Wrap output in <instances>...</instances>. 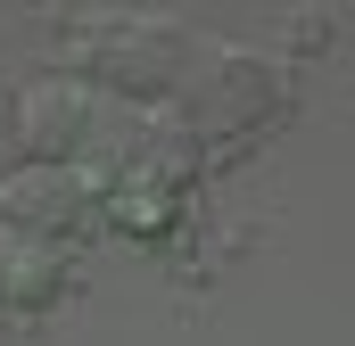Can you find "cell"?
I'll return each mask as SVG.
<instances>
[{"label":"cell","instance_id":"6da1fadb","mask_svg":"<svg viewBox=\"0 0 355 346\" xmlns=\"http://www.w3.org/2000/svg\"><path fill=\"white\" fill-rule=\"evenodd\" d=\"M174 107L190 116V132H198L207 149H240L248 132H265L272 116H281V75H272L257 50L215 42V50H198V58H190Z\"/></svg>","mask_w":355,"mask_h":346},{"label":"cell","instance_id":"7a4b0ae2","mask_svg":"<svg viewBox=\"0 0 355 346\" xmlns=\"http://www.w3.org/2000/svg\"><path fill=\"white\" fill-rule=\"evenodd\" d=\"M83 66L132 107H174L182 75H190V42L174 25H116V33H99L83 50Z\"/></svg>","mask_w":355,"mask_h":346},{"label":"cell","instance_id":"3957f363","mask_svg":"<svg viewBox=\"0 0 355 346\" xmlns=\"http://www.w3.org/2000/svg\"><path fill=\"white\" fill-rule=\"evenodd\" d=\"M91 215H99V206L75 190L67 165H17L0 181V223H8V239H50V248L67 239V248H75L91 231Z\"/></svg>","mask_w":355,"mask_h":346},{"label":"cell","instance_id":"277c9868","mask_svg":"<svg viewBox=\"0 0 355 346\" xmlns=\"http://www.w3.org/2000/svg\"><path fill=\"white\" fill-rule=\"evenodd\" d=\"M17 99V157L25 165H75V149L91 140V99L75 75H33L8 91Z\"/></svg>","mask_w":355,"mask_h":346},{"label":"cell","instance_id":"5b68a950","mask_svg":"<svg viewBox=\"0 0 355 346\" xmlns=\"http://www.w3.org/2000/svg\"><path fill=\"white\" fill-rule=\"evenodd\" d=\"M132 173H149V181H166V190L190 198V181L207 173V140L190 132L182 107H149V116L132 124Z\"/></svg>","mask_w":355,"mask_h":346},{"label":"cell","instance_id":"8992f818","mask_svg":"<svg viewBox=\"0 0 355 346\" xmlns=\"http://www.w3.org/2000/svg\"><path fill=\"white\" fill-rule=\"evenodd\" d=\"M99 223L116 231V239H141V248H166L182 223V190L166 181H149V173H124L107 198H99Z\"/></svg>","mask_w":355,"mask_h":346},{"label":"cell","instance_id":"52a82bcc","mask_svg":"<svg viewBox=\"0 0 355 346\" xmlns=\"http://www.w3.org/2000/svg\"><path fill=\"white\" fill-rule=\"evenodd\" d=\"M58 297H67V248H50V239H0V305L42 313Z\"/></svg>","mask_w":355,"mask_h":346},{"label":"cell","instance_id":"ba28073f","mask_svg":"<svg viewBox=\"0 0 355 346\" xmlns=\"http://www.w3.org/2000/svg\"><path fill=\"white\" fill-rule=\"evenodd\" d=\"M17 165H25V157H17V99H0V181Z\"/></svg>","mask_w":355,"mask_h":346}]
</instances>
